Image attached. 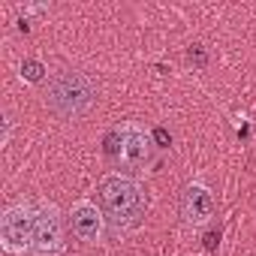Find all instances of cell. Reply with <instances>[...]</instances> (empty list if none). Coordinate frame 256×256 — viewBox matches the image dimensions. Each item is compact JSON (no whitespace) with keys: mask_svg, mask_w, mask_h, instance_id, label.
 <instances>
[{"mask_svg":"<svg viewBox=\"0 0 256 256\" xmlns=\"http://www.w3.org/2000/svg\"><path fill=\"white\" fill-rule=\"evenodd\" d=\"M96 193H100V205H102L106 223L114 232H130V229H136L142 223L145 208H148V196H145V187L136 178L108 172L100 181Z\"/></svg>","mask_w":256,"mask_h":256,"instance_id":"obj_1","label":"cell"},{"mask_svg":"<svg viewBox=\"0 0 256 256\" xmlns=\"http://www.w3.org/2000/svg\"><path fill=\"white\" fill-rule=\"evenodd\" d=\"M96 102V82L88 72H76V70H64L48 82V94H46V106L70 120V118H82L84 112H90V106Z\"/></svg>","mask_w":256,"mask_h":256,"instance_id":"obj_2","label":"cell"},{"mask_svg":"<svg viewBox=\"0 0 256 256\" xmlns=\"http://www.w3.org/2000/svg\"><path fill=\"white\" fill-rule=\"evenodd\" d=\"M34 217H36V205H30V202H16L4 211V217H0V244H4L6 253L18 256V253L30 250Z\"/></svg>","mask_w":256,"mask_h":256,"instance_id":"obj_3","label":"cell"},{"mask_svg":"<svg viewBox=\"0 0 256 256\" xmlns=\"http://www.w3.org/2000/svg\"><path fill=\"white\" fill-rule=\"evenodd\" d=\"M64 250V220L60 208L54 202L40 199L36 202V217H34V256H58Z\"/></svg>","mask_w":256,"mask_h":256,"instance_id":"obj_4","label":"cell"},{"mask_svg":"<svg viewBox=\"0 0 256 256\" xmlns=\"http://www.w3.org/2000/svg\"><path fill=\"white\" fill-rule=\"evenodd\" d=\"M70 229L84 244H100L106 235V214L90 199H78L70 208Z\"/></svg>","mask_w":256,"mask_h":256,"instance_id":"obj_5","label":"cell"},{"mask_svg":"<svg viewBox=\"0 0 256 256\" xmlns=\"http://www.w3.org/2000/svg\"><path fill=\"white\" fill-rule=\"evenodd\" d=\"M118 130H120V142H124V148H120V163H124L126 169H142V166L151 160V145H154L151 133L145 130L139 120H126V124L118 126Z\"/></svg>","mask_w":256,"mask_h":256,"instance_id":"obj_6","label":"cell"},{"mask_svg":"<svg viewBox=\"0 0 256 256\" xmlns=\"http://www.w3.org/2000/svg\"><path fill=\"white\" fill-rule=\"evenodd\" d=\"M181 217L187 226L199 229L214 217V196L205 184H187L181 193Z\"/></svg>","mask_w":256,"mask_h":256,"instance_id":"obj_7","label":"cell"},{"mask_svg":"<svg viewBox=\"0 0 256 256\" xmlns=\"http://www.w3.org/2000/svg\"><path fill=\"white\" fill-rule=\"evenodd\" d=\"M46 76H48V70H46V64L40 58H24L22 60V82L40 84V82H46Z\"/></svg>","mask_w":256,"mask_h":256,"instance_id":"obj_8","label":"cell"},{"mask_svg":"<svg viewBox=\"0 0 256 256\" xmlns=\"http://www.w3.org/2000/svg\"><path fill=\"white\" fill-rule=\"evenodd\" d=\"M120 148H124V142H120V130L114 126V130H108L106 139H102V154H106L108 160H120Z\"/></svg>","mask_w":256,"mask_h":256,"instance_id":"obj_9","label":"cell"},{"mask_svg":"<svg viewBox=\"0 0 256 256\" xmlns=\"http://www.w3.org/2000/svg\"><path fill=\"white\" fill-rule=\"evenodd\" d=\"M187 64L196 66V70H205V66H208V52H205L202 46H190V48H187Z\"/></svg>","mask_w":256,"mask_h":256,"instance_id":"obj_10","label":"cell"},{"mask_svg":"<svg viewBox=\"0 0 256 256\" xmlns=\"http://www.w3.org/2000/svg\"><path fill=\"white\" fill-rule=\"evenodd\" d=\"M151 139H154L157 148H169V145H172V133L166 130V126H154V130H151Z\"/></svg>","mask_w":256,"mask_h":256,"instance_id":"obj_11","label":"cell"},{"mask_svg":"<svg viewBox=\"0 0 256 256\" xmlns=\"http://www.w3.org/2000/svg\"><path fill=\"white\" fill-rule=\"evenodd\" d=\"M202 247H205L208 253H214V250L220 247V229H211V232H205V241H202Z\"/></svg>","mask_w":256,"mask_h":256,"instance_id":"obj_12","label":"cell"},{"mask_svg":"<svg viewBox=\"0 0 256 256\" xmlns=\"http://www.w3.org/2000/svg\"><path fill=\"white\" fill-rule=\"evenodd\" d=\"M10 133H12V120H10V114L4 118V136H0V145H10Z\"/></svg>","mask_w":256,"mask_h":256,"instance_id":"obj_13","label":"cell"}]
</instances>
